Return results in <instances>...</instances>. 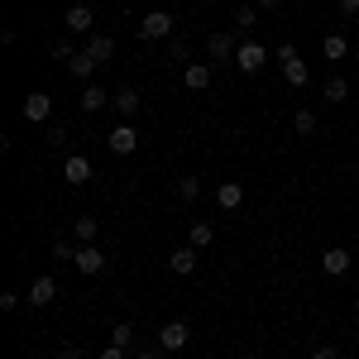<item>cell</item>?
Wrapping results in <instances>:
<instances>
[{"mask_svg":"<svg viewBox=\"0 0 359 359\" xmlns=\"http://www.w3.org/2000/svg\"><path fill=\"white\" fill-rule=\"evenodd\" d=\"M62 25H67V34H91L96 15H91V5H82V0H77V5H67V20H62Z\"/></svg>","mask_w":359,"mask_h":359,"instance_id":"cell-7","label":"cell"},{"mask_svg":"<svg viewBox=\"0 0 359 359\" xmlns=\"http://www.w3.org/2000/svg\"><path fill=\"white\" fill-rule=\"evenodd\" d=\"M57 359H82V350H77V345H62V355Z\"/></svg>","mask_w":359,"mask_h":359,"instance_id":"cell-32","label":"cell"},{"mask_svg":"<svg viewBox=\"0 0 359 359\" xmlns=\"http://www.w3.org/2000/svg\"><path fill=\"white\" fill-rule=\"evenodd\" d=\"M187 340H192L187 321H168L163 331H158V350H187Z\"/></svg>","mask_w":359,"mask_h":359,"instance_id":"cell-5","label":"cell"},{"mask_svg":"<svg viewBox=\"0 0 359 359\" xmlns=\"http://www.w3.org/2000/svg\"><path fill=\"white\" fill-rule=\"evenodd\" d=\"M72 264H77V269H82V273H106V254H101V249L96 245H77V259H72Z\"/></svg>","mask_w":359,"mask_h":359,"instance_id":"cell-9","label":"cell"},{"mask_svg":"<svg viewBox=\"0 0 359 359\" xmlns=\"http://www.w3.org/2000/svg\"><path fill=\"white\" fill-rule=\"evenodd\" d=\"M96 67H101V62H96V57L86 53V48H82V53H72V57H67V72H72L77 82H91V72H96Z\"/></svg>","mask_w":359,"mask_h":359,"instance_id":"cell-16","label":"cell"},{"mask_svg":"<svg viewBox=\"0 0 359 359\" xmlns=\"http://www.w3.org/2000/svg\"><path fill=\"white\" fill-rule=\"evenodd\" d=\"M34 359H43V355H34Z\"/></svg>","mask_w":359,"mask_h":359,"instance_id":"cell-38","label":"cell"},{"mask_svg":"<svg viewBox=\"0 0 359 359\" xmlns=\"http://www.w3.org/2000/svg\"><path fill=\"white\" fill-rule=\"evenodd\" d=\"M206 53H211V62L235 57V39H230V34H211V39H206Z\"/></svg>","mask_w":359,"mask_h":359,"instance_id":"cell-18","label":"cell"},{"mask_svg":"<svg viewBox=\"0 0 359 359\" xmlns=\"http://www.w3.org/2000/svg\"><path fill=\"white\" fill-rule=\"evenodd\" d=\"M101 359H130V355H125L120 345H106V350H101Z\"/></svg>","mask_w":359,"mask_h":359,"instance_id":"cell-31","label":"cell"},{"mask_svg":"<svg viewBox=\"0 0 359 359\" xmlns=\"http://www.w3.org/2000/svg\"><path fill=\"white\" fill-rule=\"evenodd\" d=\"M254 5H264V10H269V5H278V0H254Z\"/></svg>","mask_w":359,"mask_h":359,"instance_id":"cell-35","label":"cell"},{"mask_svg":"<svg viewBox=\"0 0 359 359\" xmlns=\"http://www.w3.org/2000/svg\"><path fill=\"white\" fill-rule=\"evenodd\" d=\"M340 10H345V15H359V0H340Z\"/></svg>","mask_w":359,"mask_h":359,"instance_id":"cell-33","label":"cell"},{"mask_svg":"<svg viewBox=\"0 0 359 359\" xmlns=\"http://www.w3.org/2000/svg\"><path fill=\"white\" fill-rule=\"evenodd\" d=\"M53 297H57V283H53L48 273H43V278H34V283H29V306H48Z\"/></svg>","mask_w":359,"mask_h":359,"instance_id":"cell-12","label":"cell"},{"mask_svg":"<svg viewBox=\"0 0 359 359\" xmlns=\"http://www.w3.org/2000/svg\"><path fill=\"white\" fill-rule=\"evenodd\" d=\"M216 206H221V211H240V206H245V187H240V182H221V187H216Z\"/></svg>","mask_w":359,"mask_h":359,"instance_id":"cell-15","label":"cell"},{"mask_svg":"<svg viewBox=\"0 0 359 359\" xmlns=\"http://www.w3.org/2000/svg\"><path fill=\"white\" fill-rule=\"evenodd\" d=\"M311 359H335V345H316V350H311Z\"/></svg>","mask_w":359,"mask_h":359,"instance_id":"cell-30","label":"cell"},{"mask_svg":"<svg viewBox=\"0 0 359 359\" xmlns=\"http://www.w3.org/2000/svg\"><path fill=\"white\" fill-rule=\"evenodd\" d=\"M77 106H82L86 115H96V111H106L111 101H106V91H101V86H91V82H86V91H82V101H77Z\"/></svg>","mask_w":359,"mask_h":359,"instance_id":"cell-19","label":"cell"},{"mask_svg":"<svg viewBox=\"0 0 359 359\" xmlns=\"http://www.w3.org/2000/svg\"><path fill=\"white\" fill-rule=\"evenodd\" d=\"M273 53H278V62H283V82H287V86H306V82H311V72H306L302 53H297L292 43H278Z\"/></svg>","mask_w":359,"mask_h":359,"instance_id":"cell-1","label":"cell"},{"mask_svg":"<svg viewBox=\"0 0 359 359\" xmlns=\"http://www.w3.org/2000/svg\"><path fill=\"white\" fill-rule=\"evenodd\" d=\"M211 240H216V225L211 221H192V249H206Z\"/></svg>","mask_w":359,"mask_h":359,"instance_id":"cell-23","label":"cell"},{"mask_svg":"<svg viewBox=\"0 0 359 359\" xmlns=\"http://www.w3.org/2000/svg\"><path fill=\"white\" fill-rule=\"evenodd\" d=\"M355 311H359V297H355Z\"/></svg>","mask_w":359,"mask_h":359,"instance_id":"cell-37","label":"cell"},{"mask_svg":"<svg viewBox=\"0 0 359 359\" xmlns=\"http://www.w3.org/2000/svg\"><path fill=\"white\" fill-rule=\"evenodd\" d=\"M264 62H269V48H264V43H254V39L235 48V67H240V72H249V77H254Z\"/></svg>","mask_w":359,"mask_h":359,"instance_id":"cell-2","label":"cell"},{"mask_svg":"<svg viewBox=\"0 0 359 359\" xmlns=\"http://www.w3.org/2000/svg\"><path fill=\"white\" fill-rule=\"evenodd\" d=\"M111 106H115L120 115H125V125H130V120L139 115V106H144V101H139V91H135V86H120V91L111 96Z\"/></svg>","mask_w":359,"mask_h":359,"instance_id":"cell-10","label":"cell"},{"mask_svg":"<svg viewBox=\"0 0 359 359\" xmlns=\"http://www.w3.org/2000/svg\"><path fill=\"white\" fill-rule=\"evenodd\" d=\"M196 192H201L196 177H182V182H177V201H196Z\"/></svg>","mask_w":359,"mask_h":359,"instance_id":"cell-28","label":"cell"},{"mask_svg":"<svg viewBox=\"0 0 359 359\" xmlns=\"http://www.w3.org/2000/svg\"><path fill=\"white\" fill-rule=\"evenodd\" d=\"M72 235H77V245H96V235H101V225H96V216H77V225H72Z\"/></svg>","mask_w":359,"mask_h":359,"instance_id":"cell-20","label":"cell"},{"mask_svg":"<svg viewBox=\"0 0 359 359\" xmlns=\"http://www.w3.org/2000/svg\"><path fill=\"white\" fill-rule=\"evenodd\" d=\"M86 53H91L96 62H101V67H106V62L115 57V39H111V34H86Z\"/></svg>","mask_w":359,"mask_h":359,"instance_id":"cell-13","label":"cell"},{"mask_svg":"<svg viewBox=\"0 0 359 359\" xmlns=\"http://www.w3.org/2000/svg\"><path fill=\"white\" fill-rule=\"evenodd\" d=\"M259 25V5H240L235 10V29H254Z\"/></svg>","mask_w":359,"mask_h":359,"instance_id":"cell-26","label":"cell"},{"mask_svg":"<svg viewBox=\"0 0 359 359\" xmlns=\"http://www.w3.org/2000/svg\"><path fill=\"white\" fill-rule=\"evenodd\" d=\"M321 53L331 57V62H345V57H350V43H345V34H326V43H321Z\"/></svg>","mask_w":359,"mask_h":359,"instance_id":"cell-21","label":"cell"},{"mask_svg":"<svg viewBox=\"0 0 359 359\" xmlns=\"http://www.w3.org/2000/svg\"><path fill=\"white\" fill-rule=\"evenodd\" d=\"M53 259H77V249H72L67 240H62V245H53Z\"/></svg>","mask_w":359,"mask_h":359,"instance_id":"cell-29","label":"cell"},{"mask_svg":"<svg viewBox=\"0 0 359 359\" xmlns=\"http://www.w3.org/2000/svg\"><path fill=\"white\" fill-rule=\"evenodd\" d=\"M355 62H359V48H355Z\"/></svg>","mask_w":359,"mask_h":359,"instance_id":"cell-36","label":"cell"},{"mask_svg":"<svg viewBox=\"0 0 359 359\" xmlns=\"http://www.w3.org/2000/svg\"><path fill=\"white\" fill-rule=\"evenodd\" d=\"M135 359H158V350H139V355Z\"/></svg>","mask_w":359,"mask_h":359,"instance_id":"cell-34","label":"cell"},{"mask_svg":"<svg viewBox=\"0 0 359 359\" xmlns=\"http://www.w3.org/2000/svg\"><path fill=\"white\" fill-rule=\"evenodd\" d=\"M182 86L187 91H206L211 86V62H187L182 67Z\"/></svg>","mask_w":359,"mask_h":359,"instance_id":"cell-11","label":"cell"},{"mask_svg":"<svg viewBox=\"0 0 359 359\" xmlns=\"http://www.w3.org/2000/svg\"><path fill=\"white\" fill-rule=\"evenodd\" d=\"M168 269H172L177 278H187L196 269V249L192 245H187V249H172V254H168Z\"/></svg>","mask_w":359,"mask_h":359,"instance_id":"cell-17","label":"cell"},{"mask_svg":"<svg viewBox=\"0 0 359 359\" xmlns=\"http://www.w3.org/2000/svg\"><path fill=\"white\" fill-rule=\"evenodd\" d=\"M168 53L187 67V62H192V43H187V34H172V39H168Z\"/></svg>","mask_w":359,"mask_h":359,"instance_id":"cell-22","label":"cell"},{"mask_svg":"<svg viewBox=\"0 0 359 359\" xmlns=\"http://www.w3.org/2000/svg\"><path fill=\"white\" fill-rule=\"evenodd\" d=\"M111 345H120V350H130V345H135V326H130V321H120V326L111 331Z\"/></svg>","mask_w":359,"mask_h":359,"instance_id":"cell-25","label":"cell"},{"mask_svg":"<svg viewBox=\"0 0 359 359\" xmlns=\"http://www.w3.org/2000/svg\"><path fill=\"white\" fill-rule=\"evenodd\" d=\"M62 177H67L72 187L91 182V158H82V154H67V158H62Z\"/></svg>","mask_w":359,"mask_h":359,"instance_id":"cell-8","label":"cell"},{"mask_svg":"<svg viewBox=\"0 0 359 359\" xmlns=\"http://www.w3.org/2000/svg\"><path fill=\"white\" fill-rule=\"evenodd\" d=\"M292 130H297V135H316V115L297 111V115H292Z\"/></svg>","mask_w":359,"mask_h":359,"instance_id":"cell-27","label":"cell"},{"mask_svg":"<svg viewBox=\"0 0 359 359\" xmlns=\"http://www.w3.org/2000/svg\"><path fill=\"white\" fill-rule=\"evenodd\" d=\"M106 149H111V154H120V158H125V154H135V149H139L135 125H115V130H111V139H106Z\"/></svg>","mask_w":359,"mask_h":359,"instance_id":"cell-6","label":"cell"},{"mask_svg":"<svg viewBox=\"0 0 359 359\" xmlns=\"http://www.w3.org/2000/svg\"><path fill=\"white\" fill-rule=\"evenodd\" d=\"M321 269H326L331 278H345L350 273V249H340V245L326 249V254H321Z\"/></svg>","mask_w":359,"mask_h":359,"instance_id":"cell-14","label":"cell"},{"mask_svg":"<svg viewBox=\"0 0 359 359\" xmlns=\"http://www.w3.org/2000/svg\"><path fill=\"white\" fill-rule=\"evenodd\" d=\"M20 111H25V120H34V125H43V120L53 115V96H48V91H29Z\"/></svg>","mask_w":359,"mask_h":359,"instance_id":"cell-4","label":"cell"},{"mask_svg":"<svg viewBox=\"0 0 359 359\" xmlns=\"http://www.w3.org/2000/svg\"><path fill=\"white\" fill-rule=\"evenodd\" d=\"M139 39H172V15L168 10H149L144 25H139Z\"/></svg>","mask_w":359,"mask_h":359,"instance_id":"cell-3","label":"cell"},{"mask_svg":"<svg viewBox=\"0 0 359 359\" xmlns=\"http://www.w3.org/2000/svg\"><path fill=\"white\" fill-rule=\"evenodd\" d=\"M321 91H326V101H331V106H340V101L350 96V82H345V77H331V82L321 86Z\"/></svg>","mask_w":359,"mask_h":359,"instance_id":"cell-24","label":"cell"}]
</instances>
